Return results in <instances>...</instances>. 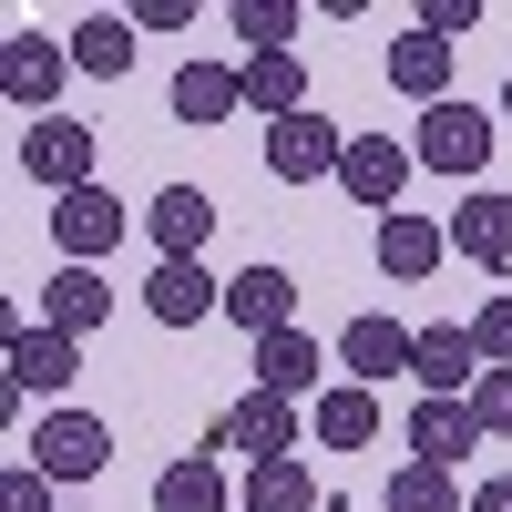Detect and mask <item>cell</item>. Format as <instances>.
Masks as SVG:
<instances>
[{
	"label": "cell",
	"instance_id": "obj_1",
	"mask_svg": "<svg viewBox=\"0 0 512 512\" xmlns=\"http://www.w3.org/2000/svg\"><path fill=\"white\" fill-rule=\"evenodd\" d=\"M492 144H502V123H492L482 103H461V93H451V103H431V113H420V134H410V154L431 164V175H461V185L492 164Z\"/></svg>",
	"mask_w": 512,
	"mask_h": 512
},
{
	"label": "cell",
	"instance_id": "obj_2",
	"mask_svg": "<svg viewBox=\"0 0 512 512\" xmlns=\"http://www.w3.org/2000/svg\"><path fill=\"white\" fill-rule=\"evenodd\" d=\"M195 451H246V461H297V400H277V390H246L236 410H216L205 420V441Z\"/></svg>",
	"mask_w": 512,
	"mask_h": 512
},
{
	"label": "cell",
	"instance_id": "obj_3",
	"mask_svg": "<svg viewBox=\"0 0 512 512\" xmlns=\"http://www.w3.org/2000/svg\"><path fill=\"white\" fill-rule=\"evenodd\" d=\"M21 461L52 472V482H93L103 461H113V431H103L93 410H41V431L21 441Z\"/></svg>",
	"mask_w": 512,
	"mask_h": 512
},
{
	"label": "cell",
	"instance_id": "obj_4",
	"mask_svg": "<svg viewBox=\"0 0 512 512\" xmlns=\"http://www.w3.org/2000/svg\"><path fill=\"white\" fill-rule=\"evenodd\" d=\"M62 82H72V52H62V41H41V31H11V41H0V93H11L21 123H52Z\"/></svg>",
	"mask_w": 512,
	"mask_h": 512
},
{
	"label": "cell",
	"instance_id": "obj_5",
	"mask_svg": "<svg viewBox=\"0 0 512 512\" xmlns=\"http://www.w3.org/2000/svg\"><path fill=\"white\" fill-rule=\"evenodd\" d=\"M93 123H72V113H52V123H21V175L31 185H52V195H82L93 185Z\"/></svg>",
	"mask_w": 512,
	"mask_h": 512
},
{
	"label": "cell",
	"instance_id": "obj_6",
	"mask_svg": "<svg viewBox=\"0 0 512 512\" xmlns=\"http://www.w3.org/2000/svg\"><path fill=\"white\" fill-rule=\"evenodd\" d=\"M410 144L400 134H349V154H338V195L369 205V216H400V185H410Z\"/></svg>",
	"mask_w": 512,
	"mask_h": 512
},
{
	"label": "cell",
	"instance_id": "obj_7",
	"mask_svg": "<svg viewBox=\"0 0 512 512\" xmlns=\"http://www.w3.org/2000/svg\"><path fill=\"white\" fill-rule=\"evenodd\" d=\"M72 379H82V338L52 328V318H21L11 328V390L21 400H62Z\"/></svg>",
	"mask_w": 512,
	"mask_h": 512
},
{
	"label": "cell",
	"instance_id": "obj_8",
	"mask_svg": "<svg viewBox=\"0 0 512 512\" xmlns=\"http://www.w3.org/2000/svg\"><path fill=\"white\" fill-rule=\"evenodd\" d=\"M410 379H420V400H472V390H482V338L461 328V318L420 328V338H410Z\"/></svg>",
	"mask_w": 512,
	"mask_h": 512
},
{
	"label": "cell",
	"instance_id": "obj_9",
	"mask_svg": "<svg viewBox=\"0 0 512 512\" xmlns=\"http://www.w3.org/2000/svg\"><path fill=\"white\" fill-rule=\"evenodd\" d=\"M216 308H226V277H205V256H154V277H144L154 328H205Z\"/></svg>",
	"mask_w": 512,
	"mask_h": 512
},
{
	"label": "cell",
	"instance_id": "obj_10",
	"mask_svg": "<svg viewBox=\"0 0 512 512\" xmlns=\"http://www.w3.org/2000/svg\"><path fill=\"white\" fill-rule=\"evenodd\" d=\"M338 154H349V134H338L328 113H287V123H267V175H277V185H318V175H338Z\"/></svg>",
	"mask_w": 512,
	"mask_h": 512
},
{
	"label": "cell",
	"instance_id": "obj_11",
	"mask_svg": "<svg viewBox=\"0 0 512 512\" xmlns=\"http://www.w3.org/2000/svg\"><path fill=\"white\" fill-rule=\"evenodd\" d=\"M52 246H62V267H93V256H113V246H123V195H103V185L52 195Z\"/></svg>",
	"mask_w": 512,
	"mask_h": 512
},
{
	"label": "cell",
	"instance_id": "obj_12",
	"mask_svg": "<svg viewBox=\"0 0 512 512\" xmlns=\"http://www.w3.org/2000/svg\"><path fill=\"white\" fill-rule=\"evenodd\" d=\"M410 338H420V328L359 308L349 328H338V369H349V390H379V379H400V369H410Z\"/></svg>",
	"mask_w": 512,
	"mask_h": 512
},
{
	"label": "cell",
	"instance_id": "obj_13",
	"mask_svg": "<svg viewBox=\"0 0 512 512\" xmlns=\"http://www.w3.org/2000/svg\"><path fill=\"white\" fill-rule=\"evenodd\" d=\"M451 256H472L482 277L512 267V195H502V185H472V195L451 205Z\"/></svg>",
	"mask_w": 512,
	"mask_h": 512
},
{
	"label": "cell",
	"instance_id": "obj_14",
	"mask_svg": "<svg viewBox=\"0 0 512 512\" xmlns=\"http://www.w3.org/2000/svg\"><path fill=\"white\" fill-rule=\"evenodd\" d=\"M369 246H379V277L410 287V277H431L441 256H451V216H420V205H400V216H379Z\"/></svg>",
	"mask_w": 512,
	"mask_h": 512
},
{
	"label": "cell",
	"instance_id": "obj_15",
	"mask_svg": "<svg viewBox=\"0 0 512 512\" xmlns=\"http://www.w3.org/2000/svg\"><path fill=\"white\" fill-rule=\"evenodd\" d=\"M144 236H154V256H205V236H216V195H205V185H154L144 195Z\"/></svg>",
	"mask_w": 512,
	"mask_h": 512
},
{
	"label": "cell",
	"instance_id": "obj_16",
	"mask_svg": "<svg viewBox=\"0 0 512 512\" xmlns=\"http://www.w3.org/2000/svg\"><path fill=\"white\" fill-rule=\"evenodd\" d=\"M492 431H482V410L472 400H420L410 410V461H441V472H461Z\"/></svg>",
	"mask_w": 512,
	"mask_h": 512
},
{
	"label": "cell",
	"instance_id": "obj_17",
	"mask_svg": "<svg viewBox=\"0 0 512 512\" xmlns=\"http://www.w3.org/2000/svg\"><path fill=\"white\" fill-rule=\"evenodd\" d=\"M226 113H246V62H185V72H175V123L216 134Z\"/></svg>",
	"mask_w": 512,
	"mask_h": 512
},
{
	"label": "cell",
	"instance_id": "obj_18",
	"mask_svg": "<svg viewBox=\"0 0 512 512\" xmlns=\"http://www.w3.org/2000/svg\"><path fill=\"white\" fill-rule=\"evenodd\" d=\"M287 308H297V277H287V267H236V277H226V318H236L246 338H277V328H297Z\"/></svg>",
	"mask_w": 512,
	"mask_h": 512
},
{
	"label": "cell",
	"instance_id": "obj_19",
	"mask_svg": "<svg viewBox=\"0 0 512 512\" xmlns=\"http://www.w3.org/2000/svg\"><path fill=\"white\" fill-rule=\"evenodd\" d=\"M226 502H246V492L216 472V451H185L154 472V512H226Z\"/></svg>",
	"mask_w": 512,
	"mask_h": 512
},
{
	"label": "cell",
	"instance_id": "obj_20",
	"mask_svg": "<svg viewBox=\"0 0 512 512\" xmlns=\"http://www.w3.org/2000/svg\"><path fill=\"white\" fill-rule=\"evenodd\" d=\"M390 93H410L420 113H431V103H451V41L400 31V41H390Z\"/></svg>",
	"mask_w": 512,
	"mask_h": 512
},
{
	"label": "cell",
	"instance_id": "obj_21",
	"mask_svg": "<svg viewBox=\"0 0 512 512\" xmlns=\"http://www.w3.org/2000/svg\"><path fill=\"white\" fill-rule=\"evenodd\" d=\"M318 369H328V349H318L308 328H277V338H256V390L297 400V390H318Z\"/></svg>",
	"mask_w": 512,
	"mask_h": 512
},
{
	"label": "cell",
	"instance_id": "obj_22",
	"mask_svg": "<svg viewBox=\"0 0 512 512\" xmlns=\"http://www.w3.org/2000/svg\"><path fill=\"white\" fill-rule=\"evenodd\" d=\"M41 318H52V328H72V338H93V328L113 318V287H103V267H62L52 287H41Z\"/></svg>",
	"mask_w": 512,
	"mask_h": 512
},
{
	"label": "cell",
	"instance_id": "obj_23",
	"mask_svg": "<svg viewBox=\"0 0 512 512\" xmlns=\"http://www.w3.org/2000/svg\"><path fill=\"white\" fill-rule=\"evenodd\" d=\"M379 512H472V492H461V472H441V461H400V472L379 482Z\"/></svg>",
	"mask_w": 512,
	"mask_h": 512
},
{
	"label": "cell",
	"instance_id": "obj_24",
	"mask_svg": "<svg viewBox=\"0 0 512 512\" xmlns=\"http://www.w3.org/2000/svg\"><path fill=\"white\" fill-rule=\"evenodd\" d=\"M72 72H93V82H123L134 72V11H93L72 31Z\"/></svg>",
	"mask_w": 512,
	"mask_h": 512
},
{
	"label": "cell",
	"instance_id": "obj_25",
	"mask_svg": "<svg viewBox=\"0 0 512 512\" xmlns=\"http://www.w3.org/2000/svg\"><path fill=\"white\" fill-rule=\"evenodd\" d=\"M246 113H267V123L308 113V62H297V52H256L246 62Z\"/></svg>",
	"mask_w": 512,
	"mask_h": 512
},
{
	"label": "cell",
	"instance_id": "obj_26",
	"mask_svg": "<svg viewBox=\"0 0 512 512\" xmlns=\"http://www.w3.org/2000/svg\"><path fill=\"white\" fill-rule=\"evenodd\" d=\"M308 431H318L328 451H369V441H379V390H318Z\"/></svg>",
	"mask_w": 512,
	"mask_h": 512
},
{
	"label": "cell",
	"instance_id": "obj_27",
	"mask_svg": "<svg viewBox=\"0 0 512 512\" xmlns=\"http://www.w3.org/2000/svg\"><path fill=\"white\" fill-rule=\"evenodd\" d=\"M328 492L308 482V461H246V512H318Z\"/></svg>",
	"mask_w": 512,
	"mask_h": 512
},
{
	"label": "cell",
	"instance_id": "obj_28",
	"mask_svg": "<svg viewBox=\"0 0 512 512\" xmlns=\"http://www.w3.org/2000/svg\"><path fill=\"white\" fill-rule=\"evenodd\" d=\"M297 21H308L297 0H236V11H226V31L246 41V62H256V52H287V41H297Z\"/></svg>",
	"mask_w": 512,
	"mask_h": 512
},
{
	"label": "cell",
	"instance_id": "obj_29",
	"mask_svg": "<svg viewBox=\"0 0 512 512\" xmlns=\"http://www.w3.org/2000/svg\"><path fill=\"white\" fill-rule=\"evenodd\" d=\"M472 338H482V369H512V287H492V297H482Z\"/></svg>",
	"mask_w": 512,
	"mask_h": 512
},
{
	"label": "cell",
	"instance_id": "obj_30",
	"mask_svg": "<svg viewBox=\"0 0 512 512\" xmlns=\"http://www.w3.org/2000/svg\"><path fill=\"white\" fill-rule=\"evenodd\" d=\"M410 31H431V41H451V52H461V31H482V0H420Z\"/></svg>",
	"mask_w": 512,
	"mask_h": 512
},
{
	"label": "cell",
	"instance_id": "obj_31",
	"mask_svg": "<svg viewBox=\"0 0 512 512\" xmlns=\"http://www.w3.org/2000/svg\"><path fill=\"white\" fill-rule=\"evenodd\" d=\"M52 472H31V461H11V472H0V512H52Z\"/></svg>",
	"mask_w": 512,
	"mask_h": 512
},
{
	"label": "cell",
	"instance_id": "obj_32",
	"mask_svg": "<svg viewBox=\"0 0 512 512\" xmlns=\"http://www.w3.org/2000/svg\"><path fill=\"white\" fill-rule=\"evenodd\" d=\"M472 410H482V431H512V369H482Z\"/></svg>",
	"mask_w": 512,
	"mask_h": 512
},
{
	"label": "cell",
	"instance_id": "obj_33",
	"mask_svg": "<svg viewBox=\"0 0 512 512\" xmlns=\"http://www.w3.org/2000/svg\"><path fill=\"white\" fill-rule=\"evenodd\" d=\"M195 21V0H144V11H134V31H185Z\"/></svg>",
	"mask_w": 512,
	"mask_h": 512
},
{
	"label": "cell",
	"instance_id": "obj_34",
	"mask_svg": "<svg viewBox=\"0 0 512 512\" xmlns=\"http://www.w3.org/2000/svg\"><path fill=\"white\" fill-rule=\"evenodd\" d=\"M472 512H512V472L502 482H472Z\"/></svg>",
	"mask_w": 512,
	"mask_h": 512
},
{
	"label": "cell",
	"instance_id": "obj_35",
	"mask_svg": "<svg viewBox=\"0 0 512 512\" xmlns=\"http://www.w3.org/2000/svg\"><path fill=\"white\" fill-rule=\"evenodd\" d=\"M502 123H512V82H502Z\"/></svg>",
	"mask_w": 512,
	"mask_h": 512
}]
</instances>
